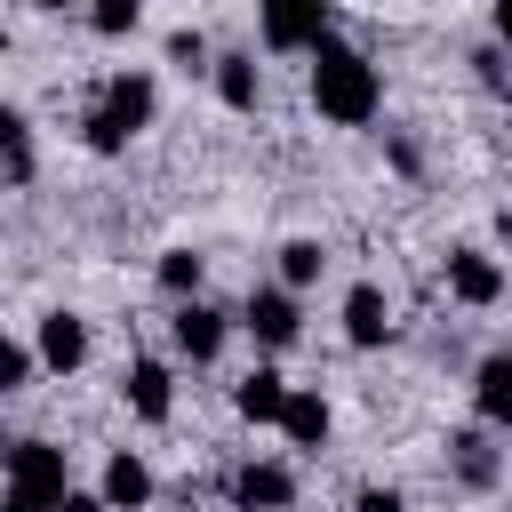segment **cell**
Masks as SVG:
<instances>
[{"mask_svg":"<svg viewBox=\"0 0 512 512\" xmlns=\"http://www.w3.org/2000/svg\"><path fill=\"white\" fill-rule=\"evenodd\" d=\"M496 240H504V256H512V208H504V216H496Z\"/></svg>","mask_w":512,"mask_h":512,"instance_id":"obj_29","label":"cell"},{"mask_svg":"<svg viewBox=\"0 0 512 512\" xmlns=\"http://www.w3.org/2000/svg\"><path fill=\"white\" fill-rule=\"evenodd\" d=\"M224 336H232V320H224L216 304H200V296H184V304H176V320H168V344H176L192 368H208V360L224 352Z\"/></svg>","mask_w":512,"mask_h":512,"instance_id":"obj_5","label":"cell"},{"mask_svg":"<svg viewBox=\"0 0 512 512\" xmlns=\"http://www.w3.org/2000/svg\"><path fill=\"white\" fill-rule=\"evenodd\" d=\"M232 408H240L248 424H280V408H288V376H280V368H248V376L232 384Z\"/></svg>","mask_w":512,"mask_h":512,"instance_id":"obj_13","label":"cell"},{"mask_svg":"<svg viewBox=\"0 0 512 512\" xmlns=\"http://www.w3.org/2000/svg\"><path fill=\"white\" fill-rule=\"evenodd\" d=\"M224 496H232V512H288L296 504V472L288 464H232Z\"/></svg>","mask_w":512,"mask_h":512,"instance_id":"obj_6","label":"cell"},{"mask_svg":"<svg viewBox=\"0 0 512 512\" xmlns=\"http://www.w3.org/2000/svg\"><path fill=\"white\" fill-rule=\"evenodd\" d=\"M320 272H328V248L320 240H288L280 248V288H312Z\"/></svg>","mask_w":512,"mask_h":512,"instance_id":"obj_19","label":"cell"},{"mask_svg":"<svg viewBox=\"0 0 512 512\" xmlns=\"http://www.w3.org/2000/svg\"><path fill=\"white\" fill-rule=\"evenodd\" d=\"M472 72H480V88H496V96L512 88V56H504L496 40H488V48H472Z\"/></svg>","mask_w":512,"mask_h":512,"instance_id":"obj_23","label":"cell"},{"mask_svg":"<svg viewBox=\"0 0 512 512\" xmlns=\"http://www.w3.org/2000/svg\"><path fill=\"white\" fill-rule=\"evenodd\" d=\"M112 512H136V504H152V464L136 456V448H112L104 456V488H96Z\"/></svg>","mask_w":512,"mask_h":512,"instance_id":"obj_12","label":"cell"},{"mask_svg":"<svg viewBox=\"0 0 512 512\" xmlns=\"http://www.w3.org/2000/svg\"><path fill=\"white\" fill-rule=\"evenodd\" d=\"M120 400H128L136 424H168V416H176V376H168V360H128Z\"/></svg>","mask_w":512,"mask_h":512,"instance_id":"obj_9","label":"cell"},{"mask_svg":"<svg viewBox=\"0 0 512 512\" xmlns=\"http://www.w3.org/2000/svg\"><path fill=\"white\" fill-rule=\"evenodd\" d=\"M384 336H392V304H384V288H376V280L344 288V344H352V352H376Z\"/></svg>","mask_w":512,"mask_h":512,"instance_id":"obj_10","label":"cell"},{"mask_svg":"<svg viewBox=\"0 0 512 512\" xmlns=\"http://www.w3.org/2000/svg\"><path fill=\"white\" fill-rule=\"evenodd\" d=\"M32 368H40V352H24V344H8V336H0V392H24V384H32Z\"/></svg>","mask_w":512,"mask_h":512,"instance_id":"obj_22","label":"cell"},{"mask_svg":"<svg viewBox=\"0 0 512 512\" xmlns=\"http://www.w3.org/2000/svg\"><path fill=\"white\" fill-rule=\"evenodd\" d=\"M208 80H216V96H224L232 112H256V96H264L256 56H216V64H208Z\"/></svg>","mask_w":512,"mask_h":512,"instance_id":"obj_16","label":"cell"},{"mask_svg":"<svg viewBox=\"0 0 512 512\" xmlns=\"http://www.w3.org/2000/svg\"><path fill=\"white\" fill-rule=\"evenodd\" d=\"M352 512H408V496H400V488H360Z\"/></svg>","mask_w":512,"mask_h":512,"instance_id":"obj_25","label":"cell"},{"mask_svg":"<svg viewBox=\"0 0 512 512\" xmlns=\"http://www.w3.org/2000/svg\"><path fill=\"white\" fill-rule=\"evenodd\" d=\"M144 128H152V80H144V72H112V80L96 88L88 120H80L88 152H128Z\"/></svg>","mask_w":512,"mask_h":512,"instance_id":"obj_2","label":"cell"},{"mask_svg":"<svg viewBox=\"0 0 512 512\" xmlns=\"http://www.w3.org/2000/svg\"><path fill=\"white\" fill-rule=\"evenodd\" d=\"M472 408H480V424H512V352H488L472 368Z\"/></svg>","mask_w":512,"mask_h":512,"instance_id":"obj_14","label":"cell"},{"mask_svg":"<svg viewBox=\"0 0 512 512\" xmlns=\"http://www.w3.org/2000/svg\"><path fill=\"white\" fill-rule=\"evenodd\" d=\"M56 512H112V504H104V496H80V488H72V496H64Z\"/></svg>","mask_w":512,"mask_h":512,"instance_id":"obj_27","label":"cell"},{"mask_svg":"<svg viewBox=\"0 0 512 512\" xmlns=\"http://www.w3.org/2000/svg\"><path fill=\"white\" fill-rule=\"evenodd\" d=\"M328 400L320 392H288V408H280V432H288V448H320L328 440Z\"/></svg>","mask_w":512,"mask_h":512,"instance_id":"obj_17","label":"cell"},{"mask_svg":"<svg viewBox=\"0 0 512 512\" xmlns=\"http://www.w3.org/2000/svg\"><path fill=\"white\" fill-rule=\"evenodd\" d=\"M200 272H208V256H192V248H160V288L184 304V296H200Z\"/></svg>","mask_w":512,"mask_h":512,"instance_id":"obj_20","label":"cell"},{"mask_svg":"<svg viewBox=\"0 0 512 512\" xmlns=\"http://www.w3.org/2000/svg\"><path fill=\"white\" fill-rule=\"evenodd\" d=\"M40 368H56V376H72L80 360H88V320L80 312H40Z\"/></svg>","mask_w":512,"mask_h":512,"instance_id":"obj_11","label":"cell"},{"mask_svg":"<svg viewBox=\"0 0 512 512\" xmlns=\"http://www.w3.org/2000/svg\"><path fill=\"white\" fill-rule=\"evenodd\" d=\"M136 24H144V0H88V32L120 40V32H136Z\"/></svg>","mask_w":512,"mask_h":512,"instance_id":"obj_21","label":"cell"},{"mask_svg":"<svg viewBox=\"0 0 512 512\" xmlns=\"http://www.w3.org/2000/svg\"><path fill=\"white\" fill-rule=\"evenodd\" d=\"M32 120L16 104H0V184H32Z\"/></svg>","mask_w":512,"mask_h":512,"instance_id":"obj_15","label":"cell"},{"mask_svg":"<svg viewBox=\"0 0 512 512\" xmlns=\"http://www.w3.org/2000/svg\"><path fill=\"white\" fill-rule=\"evenodd\" d=\"M256 32L280 56H312L328 40V0H256Z\"/></svg>","mask_w":512,"mask_h":512,"instance_id":"obj_4","label":"cell"},{"mask_svg":"<svg viewBox=\"0 0 512 512\" xmlns=\"http://www.w3.org/2000/svg\"><path fill=\"white\" fill-rule=\"evenodd\" d=\"M0 512H48V504H32V496H16V488H0Z\"/></svg>","mask_w":512,"mask_h":512,"instance_id":"obj_28","label":"cell"},{"mask_svg":"<svg viewBox=\"0 0 512 512\" xmlns=\"http://www.w3.org/2000/svg\"><path fill=\"white\" fill-rule=\"evenodd\" d=\"M240 328H248L264 352H288V344H296V328H304L296 288H256V296H248V312H240Z\"/></svg>","mask_w":512,"mask_h":512,"instance_id":"obj_8","label":"cell"},{"mask_svg":"<svg viewBox=\"0 0 512 512\" xmlns=\"http://www.w3.org/2000/svg\"><path fill=\"white\" fill-rule=\"evenodd\" d=\"M448 464H456L464 488H488V480H496V448H488L480 432H456V440H448Z\"/></svg>","mask_w":512,"mask_h":512,"instance_id":"obj_18","label":"cell"},{"mask_svg":"<svg viewBox=\"0 0 512 512\" xmlns=\"http://www.w3.org/2000/svg\"><path fill=\"white\" fill-rule=\"evenodd\" d=\"M32 8H72V0H32Z\"/></svg>","mask_w":512,"mask_h":512,"instance_id":"obj_30","label":"cell"},{"mask_svg":"<svg viewBox=\"0 0 512 512\" xmlns=\"http://www.w3.org/2000/svg\"><path fill=\"white\" fill-rule=\"evenodd\" d=\"M448 296L472 304V312H488V304L504 296V256H488V248H448Z\"/></svg>","mask_w":512,"mask_h":512,"instance_id":"obj_7","label":"cell"},{"mask_svg":"<svg viewBox=\"0 0 512 512\" xmlns=\"http://www.w3.org/2000/svg\"><path fill=\"white\" fill-rule=\"evenodd\" d=\"M168 64H184V72H208L216 56H208V40H200V32H168Z\"/></svg>","mask_w":512,"mask_h":512,"instance_id":"obj_24","label":"cell"},{"mask_svg":"<svg viewBox=\"0 0 512 512\" xmlns=\"http://www.w3.org/2000/svg\"><path fill=\"white\" fill-rule=\"evenodd\" d=\"M0 56H8V24H0Z\"/></svg>","mask_w":512,"mask_h":512,"instance_id":"obj_31","label":"cell"},{"mask_svg":"<svg viewBox=\"0 0 512 512\" xmlns=\"http://www.w3.org/2000/svg\"><path fill=\"white\" fill-rule=\"evenodd\" d=\"M0 472H8L16 496L48 504V512L72 496V472H64V448H56V440H8V448H0Z\"/></svg>","mask_w":512,"mask_h":512,"instance_id":"obj_3","label":"cell"},{"mask_svg":"<svg viewBox=\"0 0 512 512\" xmlns=\"http://www.w3.org/2000/svg\"><path fill=\"white\" fill-rule=\"evenodd\" d=\"M488 24H496V48L512 56V0H496V8H488Z\"/></svg>","mask_w":512,"mask_h":512,"instance_id":"obj_26","label":"cell"},{"mask_svg":"<svg viewBox=\"0 0 512 512\" xmlns=\"http://www.w3.org/2000/svg\"><path fill=\"white\" fill-rule=\"evenodd\" d=\"M312 104H320V120H336V128H368L376 120V104H384V80H376V64L352 48V40H320L312 48Z\"/></svg>","mask_w":512,"mask_h":512,"instance_id":"obj_1","label":"cell"}]
</instances>
